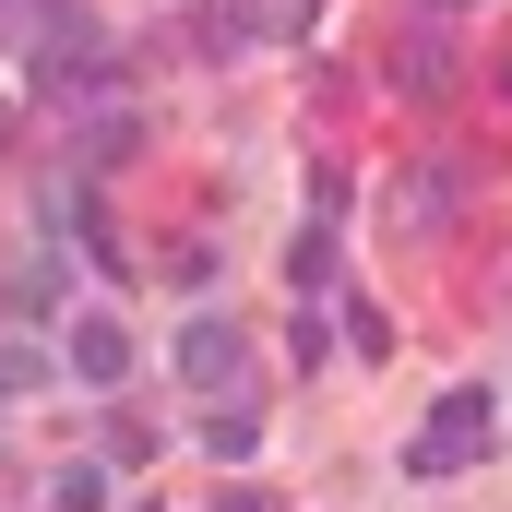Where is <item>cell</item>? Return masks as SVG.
I'll return each instance as SVG.
<instances>
[{"label":"cell","mask_w":512,"mask_h":512,"mask_svg":"<svg viewBox=\"0 0 512 512\" xmlns=\"http://www.w3.org/2000/svg\"><path fill=\"white\" fill-rule=\"evenodd\" d=\"M108 84V24L84 0H36V96H84Z\"/></svg>","instance_id":"1"},{"label":"cell","mask_w":512,"mask_h":512,"mask_svg":"<svg viewBox=\"0 0 512 512\" xmlns=\"http://www.w3.org/2000/svg\"><path fill=\"white\" fill-rule=\"evenodd\" d=\"M477 453H489V393L453 382L441 405H429V429L405 441V465H417V477H453V465H477Z\"/></svg>","instance_id":"2"},{"label":"cell","mask_w":512,"mask_h":512,"mask_svg":"<svg viewBox=\"0 0 512 512\" xmlns=\"http://www.w3.org/2000/svg\"><path fill=\"white\" fill-rule=\"evenodd\" d=\"M60 370H72L84 393H120V382H131V322H108V310H84V322L60 334Z\"/></svg>","instance_id":"3"},{"label":"cell","mask_w":512,"mask_h":512,"mask_svg":"<svg viewBox=\"0 0 512 512\" xmlns=\"http://www.w3.org/2000/svg\"><path fill=\"white\" fill-rule=\"evenodd\" d=\"M239 370H251V334L203 310V322L179 334V382H191V393H239Z\"/></svg>","instance_id":"4"},{"label":"cell","mask_w":512,"mask_h":512,"mask_svg":"<svg viewBox=\"0 0 512 512\" xmlns=\"http://www.w3.org/2000/svg\"><path fill=\"white\" fill-rule=\"evenodd\" d=\"M441 203H453V155H417V167H405V191H393V239H429V227H441Z\"/></svg>","instance_id":"5"},{"label":"cell","mask_w":512,"mask_h":512,"mask_svg":"<svg viewBox=\"0 0 512 512\" xmlns=\"http://www.w3.org/2000/svg\"><path fill=\"white\" fill-rule=\"evenodd\" d=\"M120 155H131V108H120V96H108V84H84V167L108 179Z\"/></svg>","instance_id":"6"},{"label":"cell","mask_w":512,"mask_h":512,"mask_svg":"<svg viewBox=\"0 0 512 512\" xmlns=\"http://www.w3.org/2000/svg\"><path fill=\"white\" fill-rule=\"evenodd\" d=\"M36 382H60V358H48V346H24V334H0V405H12V393H36Z\"/></svg>","instance_id":"7"},{"label":"cell","mask_w":512,"mask_h":512,"mask_svg":"<svg viewBox=\"0 0 512 512\" xmlns=\"http://www.w3.org/2000/svg\"><path fill=\"white\" fill-rule=\"evenodd\" d=\"M203 453H215V465H251V453H262V429L239 417V405H215V417H203Z\"/></svg>","instance_id":"8"},{"label":"cell","mask_w":512,"mask_h":512,"mask_svg":"<svg viewBox=\"0 0 512 512\" xmlns=\"http://www.w3.org/2000/svg\"><path fill=\"white\" fill-rule=\"evenodd\" d=\"M108 477H120L108 453H96V465H60V489H48V501H60V512H108Z\"/></svg>","instance_id":"9"},{"label":"cell","mask_w":512,"mask_h":512,"mask_svg":"<svg viewBox=\"0 0 512 512\" xmlns=\"http://www.w3.org/2000/svg\"><path fill=\"white\" fill-rule=\"evenodd\" d=\"M393 84H405V96H441V84H453V60H441V36H405V72H393Z\"/></svg>","instance_id":"10"},{"label":"cell","mask_w":512,"mask_h":512,"mask_svg":"<svg viewBox=\"0 0 512 512\" xmlns=\"http://www.w3.org/2000/svg\"><path fill=\"white\" fill-rule=\"evenodd\" d=\"M346 346H358V358H393V310L382 298H346Z\"/></svg>","instance_id":"11"},{"label":"cell","mask_w":512,"mask_h":512,"mask_svg":"<svg viewBox=\"0 0 512 512\" xmlns=\"http://www.w3.org/2000/svg\"><path fill=\"white\" fill-rule=\"evenodd\" d=\"M96 453H108V465H155V429H143V417H108Z\"/></svg>","instance_id":"12"},{"label":"cell","mask_w":512,"mask_h":512,"mask_svg":"<svg viewBox=\"0 0 512 512\" xmlns=\"http://www.w3.org/2000/svg\"><path fill=\"white\" fill-rule=\"evenodd\" d=\"M167 286H215V239H179L167 251Z\"/></svg>","instance_id":"13"},{"label":"cell","mask_w":512,"mask_h":512,"mask_svg":"<svg viewBox=\"0 0 512 512\" xmlns=\"http://www.w3.org/2000/svg\"><path fill=\"white\" fill-rule=\"evenodd\" d=\"M227 512H274V501H251V489H227Z\"/></svg>","instance_id":"14"},{"label":"cell","mask_w":512,"mask_h":512,"mask_svg":"<svg viewBox=\"0 0 512 512\" xmlns=\"http://www.w3.org/2000/svg\"><path fill=\"white\" fill-rule=\"evenodd\" d=\"M0 36H12V0H0Z\"/></svg>","instance_id":"15"},{"label":"cell","mask_w":512,"mask_h":512,"mask_svg":"<svg viewBox=\"0 0 512 512\" xmlns=\"http://www.w3.org/2000/svg\"><path fill=\"white\" fill-rule=\"evenodd\" d=\"M429 12H441V0H429ZM453 12H465V0H453Z\"/></svg>","instance_id":"16"},{"label":"cell","mask_w":512,"mask_h":512,"mask_svg":"<svg viewBox=\"0 0 512 512\" xmlns=\"http://www.w3.org/2000/svg\"><path fill=\"white\" fill-rule=\"evenodd\" d=\"M155 512H167V501H155Z\"/></svg>","instance_id":"17"}]
</instances>
